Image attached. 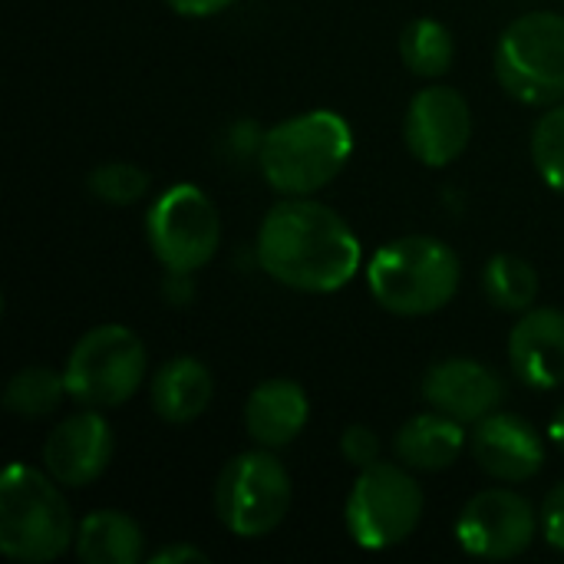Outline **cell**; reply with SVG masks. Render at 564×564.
Masks as SVG:
<instances>
[{
	"label": "cell",
	"instance_id": "cell-27",
	"mask_svg": "<svg viewBox=\"0 0 564 564\" xmlns=\"http://www.w3.org/2000/svg\"><path fill=\"white\" fill-rule=\"evenodd\" d=\"M185 562H208V555H205L202 549H195V545H182V542L165 545V549H159V552H152V555H149V564H185Z\"/></svg>",
	"mask_w": 564,
	"mask_h": 564
},
{
	"label": "cell",
	"instance_id": "cell-20",
	"mask_svg": "<svg viewBox=\"0 0 564 564\" xmlns=\"http://www.w3.org/2000/svg\"><path fill=\"white\" fill-rule=\"evenodd\" d=\"M482 288L492 307L509 311V314H525L539 297V274L519 254H496L486 264Z\"/></svg>",
	"mask_w": 564,
	"mask_h": 564
},
{
	"label": "cell",
	"instance_id": "cell-12",
	"mask_svg": "<svg viewBox=\"0 0 564 564\" xmlns=\"http://www.w3.org/2000/svg\"><path fill=\"white\" fill-rule=\"evenodd\" d=\"M112 430L99 410L66 416L43 443V469L66 489L93 486L112 463Z\"/></svg>",
	"mask_w": 564,
	"mask_h": 564
},
{
	"label": "cell",
	"instance_id": "cell-16",
	"mask_svg": "<svg viewBox=\"0 0 564 564\" xmlns=\"http://www.w3.org/2000/svg\"><path fill=\"white\" fill-rule=\"evenodd\" d=\"M311 420V400L301 383L274 377L251 390L245 403V430L261 449L291 446Z\"/></svg>",
	"mask_w": 564,
	"mask_h": 564
},
{
	"label": "cell",
	"instance_id": "cell-23",
	"mask_svg": "<svg viewBox=\"0 0 564 564\" xmlns=\"http://www.w3.org/2000/svg\"><path fill=\"white\" fill-rule=\"evenodd\" d=\"M532 159L549 188L564 195V102H555L532 132Z\"/></svg>",
	"mask_w": 564,
	"mask_h": 564
},
{
	"label": "cell",
	"instance_id": "cell-8",
	"mask_svg": "<svg viewBox=\"0 0 564 564\" xmlns=\"http://www.w3.org/2000/svg\"><path fill=\"white\" fill-rule=\"evenodd\" d=\"M496 76L525 106L564 99V17L535 10L506 26L496 43Z\"/></svg>",
	"mask_w": 564,
	"mask_h": 564
},
{
	"label": "cell",
	"instance_id": "cell-18",
	"mask_svg": "<svg viewBox=\"0 0 564 564\" xmlns=\"http://www.w3.org/2000/svg\"><path fill=\"white\" fill-rule=\"evenodd\" d=\"M466 423L433 410L406 420L393 440L397 459L416 473H443L449 469L466 449Z\"/></svg>",
	"mask_w": 564,
	"mask_h": 564
},
{
	"label": "cell",
	"instance_id": "cell-9",
	"mask_svg": "<svg viewBox=\"0 0 564 564\" xmlns=\"http://www.w3.org/2000/svg\"><path fill=\"white\" fill-rule=\"evenodd\" d=\"M145 235L152 254L169 274H195L221 245V218L198 185L178 182L152 202Z\"/></svg>",
	"mask_w": 564,
	"mask_h": 564
},
{
	"label": "cell",
	"instance_id": "cell-10",
	"mask_svg": "<svg viewBox=\"0 0 564 564\" xmlns=\"http://www.w3.org/2000/svg\"><path fill=\"white\" fill-rule=\"evenodd\" d=\"M539 529L542 519L535 516L532 502L512 489L476 492L456 519V539L463 552L486 562H509L525 555Z\"/></svg>",
	"mask_w": 564,
	"mask_h": 564
},
{
	"label": "cell",
	"instance_id": "cell-29",
	"mask_svg": "<svg viewBox=\"0 0 564 564\" xmlns=\"http://www.w3.org/2000/svg\"><path fill=\"white\" fill-rule=\"evenodd\" d=\"M549 440L555 443V449L564 453V403L558 406V413L552 416V423H549Z\"/></svg>",
	"mask_w": 564,
	"mask_h": 564
},
{
	"label": "cell",
	"instance_id": "cell-4",
	"mask_svg": "<svg viewBox=\"0 0 564 564\" xmlns=\"http://www.w3.org/2000/svg\"><path fill=\"white\" fill-rule=\"evenodd\" d=\"M76 542V519L46 469L10 463L0 476V552L13 562L59 558Z\"/></svg>",
	"mask_w": 564,
	"mask_h": 564
},
{
	"label": "cell",
	"instance_id": "cell-26",
	"mask_svg": "<svg viewBox=\"0 0 564 564\" xmlns=\"http://www.w3.org/2000/svg\"><path fill=\"white\" fill-rule=\"evenodd\" d=\"M539 519H542V535H545V542H549L552 549L564 552V482L562 486H555V489L545 496V506H542Z\"/></svg>",
	"mask_w": 564,
	"mask_h": 564
},
{
	"label": "cell",
	"instance_id": "cell-24",
	"mask_svg": "<svg viewBox=\"0 0 564 564\" xmlns=\"http://www.w3.org/2000/svg\"><path fill=\"white\" fill-rule=\"evenodd\" d=\"M86 185L106 205H132L149 192V175L132 162H106L89 172Z\"/></svg>",
	"mask_w": 564,
	"mask_h": 564
},
{
	"label": "cell",
	"instance_id": "cell-5",
	"mask_svg": "<svg viewBox=\"0 0 564 564\" xmlns=\"http://www.w3.org/2000/svg\"><path fill=\"white\" fill-rule=\"evenodd\" d=\"M149 370L145 344L122 324L86 330L66 357L69 400L89 410H116L132 400Z\"/></svg>",
	"mask_w": 564,
	"mask_h": 564
},
{
	"label": "cell",
	"instance_id": "cell-21",
	"mask_svg": "<svg viewBox=\"0 0 564 564\" xmlns=\"http://www.w3.org/2000/svg\"><path fill=\"white\" fill-rule=\"evenodd\" d=\"M400 56H403L406 69L423 79H436V76L449 73L453 56H456L449 26H443L440 20H426V17L413 20L400 36Z\"/></svg>",
	"mask_w": 564,
	"mask_h": 564
},
{
	"label": "cell",
	"instance_id": "cell-11",
	"mask_svg": "<svg viewBox=\"0 0 564 564\" xmlns=\"http://www.w3.org/2000/svg\"><path fill=\"white\" fill-rule=\"evenodd\" d=\"M403 139L410 152L430 169H443L456 162L473 139V109L466 96L449 86L420 89L410 99L403 119Z\"/></svg>",
	"mask_w": 564,
	"mask_h": 564
},
{
	"label": "cell",
	"instance_id": "cell-25",
	"mask_svg": "<svg viewBox=\"0 0 564 564\" xmlns=\"http://www.w3.org/2000/svg\"><path fill=\"white\" fill-rule=\"evenodd\" d=\"M340 456L357 466V469H367L380 459V436L370 430V426H347L344 436H340Z\"/></svg>",
	"mask_w": 564,
	"mask_h": 564
},
{
	"label": "cell",
	"instance_id": "cell-13",
	"mask_svg": "<svg viewBox=\"0 0 564 564\" xmlns=\"http://www.w3.org/2000/svg\"><path fill=\"white\" fill-rule=\"evenodd\" d=\"M473 456L496 482H529L545 466V440L539 430L516 413H489L473 430Z\"/></svg>",
	"mask_w": 564,
	"mask_h": 564
},
{
	"label": "cell",
	"instance_id": "cell-15",
	"mask_svg": "<svg viewBox=\"0 0 564 564\" xmlns=\"http://www.w3.org/2000/svg\"><path fill=\"white\" fill-rule=\"evenodd\" d=\"M512 373L532 390H558L564 383V314L555 307H529L509 334Z\"/></svg>",
	"mask_w": 564,
	"mask_h": 564
},
{
	"label": "cell",
	"instance_id": "cell-14",
	"mask_svg": "<svg viewBox=\"0 0 564 564\" xmlns=\"http://www.w3.org/2000/svg\"><path fill=\"white\" fill-rule=\"evenodd\" d=\"M423 397L433 410H440L459 423H479L502 406L506 383L492 367H486L479 360L449 357L426 370Z\"/></svg>",
	"mask_w": 564,
	"mask_h": 564
},
{
	"label": "cell",
	"instance_id": "cell-17",
	"mask_svg": "<svg viewBox=\"0 0 564 564\" xmlns=\"http://www.w3.org/2000/svg\"><path fill=\"white\" fill-rule=\"evenodd\" d=\"M212 397H215L212 370L195 357H172L149 380V400L155 416L175 426L198 420L212 406Z\"/></svg>",
	"mask_w": 564,
	"mask_h": 564
},
{
	"label": "cell",
	"instance_id": "cell-22",
	"mask_svg": "<svg viewBox=\"0 0 564 564\" xmlns=\"http://www.w3.org/2000/svg\"><path fill=\"white\" fill-rule=\"evenodd\" d=\"M69 397L66 390V377L46 367H26L20 373L10 377L7 390H3V406L13 416L23 420H40L59 410V403Z\"/></svg>",
	"mask_w": 564,
	"mask_h": 564
},
{
	"label": "cell",
	"instance_id": "cell-19",
	"mask_svg": "<svg viewBox=\"0 0 564 564\" xmlns=\"http://www.w3.org/2000/svg\"><path fill=\"white\" fill-rule=\"evenodd\" d=\"M73 549L86 564H135L145 555V535L132 516L99 509L79 522Z\"/></svg>",
	"mask_w": 564,
	"mask_h": 564
},
{
	"label": "cell",
	"instance_id": "cell-3",
	"mask_svg": "<svg viewBox=\"0 0 564 564\" xmlns=\"http://www.w3.org/2000/svg\"><path fill=\"white\" fill-rule=\"evenodd\" d=\"M463 281L459 254L430 235H406L377 248L367 264L373 301L397 317H426L443 311Z\"/></svg>",
	"mask_w": 564,
	"mask_h": 564
},
{
	"label": "cell",
	"instance_id": "cell-28",
	"mask_svg": "<svg viewBox=\"0 0 564 564\" xmlns=\"http://www.w3.org/2000/svg\"><path fill=\"white\" fill-rule=\"evenodd\" d=\"M178 17H215L228 10L235 0H165Z\"/></svg>",
	"mask_w": 564,
	"mask_h": 564
},
{
	"label": "cell",
	"instance_id": "cell-6",
	"mask_svg": "<svg viewBox=\"0 0 564 564\" xmlns=\"http://www.w3.org/2000/svg\"><path fill=\"white\" fill-rule=\"evenodd\" d=\"M294 486L274 449H251L225 463L215 482V516L238 539L271 535L291 512Z\"/></svg>",
	"mask_w": 564,
	"mask_h": 564
},
{
	"label": "cell",
	"instance_id": "cell-1",
	"mask_svg": "<svg viewBox=\"0 0 564 564\" xmlns=\"http://www.w3.org/2000/svg\"><path fill=\"white\" fill-rule=\"evenodd\" d=\"M258 261L291 291L334 294L354 281L364 251L354 228L330 205L288 195L258 228Z\"/></svg>",
	"mask_w": 564,
	"mask_h": 564
},
{
	"label": "cell",
	"instance_id": "cell-2",
	"mask_svg": "<svg viewBox=\"0 0 564 564\" xmlns=\"http://www.w3.org/2000/svg\"><path fill=\"white\" fill-rule=\"evenodd\" d=\"M354 132L334 109L291 116L264 132L258 145L261 175L281 195H314L347 165Z\"/></svg>",
	"mask_w": 564,
	"mask_h": 564
},
{
	"label": "cell",
	"instance_id": "cell-7",
	"mask_svg": "<svg viewBox=\"0 0 564 564\" xmlns=\"http://www.w3.org/2000/svg\"><path fill=\"white\" fill-rule=\"evenodd\" d=\"M344 522L350 539L367 552H387L403 545L423 522V489L403 463H383L360 469Z\"/></svg>",
	"mask_w": 564,
	"mask_h": 564
}]
</instances>
